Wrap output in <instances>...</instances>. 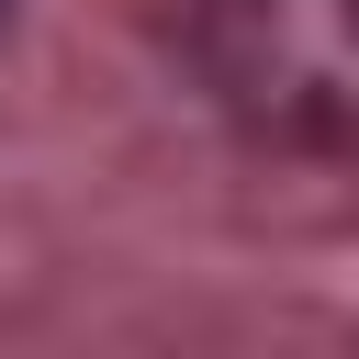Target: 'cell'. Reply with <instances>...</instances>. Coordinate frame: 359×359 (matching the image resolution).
<instances>
[{"instance_id": "obj_1", "label": "cell", "mask_w": 359, "mask_h": 359, "mask_svg": "<svg viewBox=\"0 0 359 359\" xmlns=\"http://www.w3.org/2000/svg\"><path fill=\"white\" fill-rule=\"evenodd\" d=\"M202 90L303 157H359V0H191Z\"/></svg>"}, {"instance_id": "obj_2", "label": "cell", "mask_w": 359, "mask_h": 359, "mask_svg": "<svg viewBox=\"0 0 359 359\" xmlns=\"http://www.w3.org/2000/svg\"><path fill=\"white\" fill-rule=\"evenodd\" d=\"M0 11H11V0H0Z\"/></svg>"}]
</instances>
